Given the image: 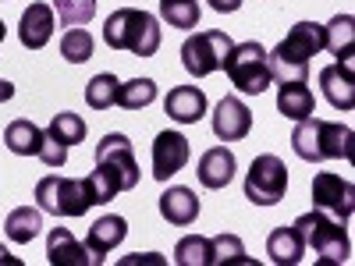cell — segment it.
<instances>
[{"mask_svg":"<svg viewBox=\"0 0 355 266\" xmlns=\"http://www.w3.org/2000/svg\"><path fill=\"white\" fill-rule=\"evenodd\" d=\"M277 110L288 121H306L316 114V96L306 82H277Z\"/></svg>","mask_w":355,"mask_h":266,"instance_id":"19","label":"cell"},{"mask_svg":"<svg viewBox=\"0 0 355 266\" xmlns=\"http://www.w3.org/2000/svg\"><path fill=\"white\" fill-rule=\"evenodd\" d=\"M313 210H323L338 220H348L355 213V185L341 174H331V170H320L313 177Z\"/></svg>","mask_w":355,"mask_h":266,"instance_id":"10","label":"cell"},{"mask_svg":"<svg viewBox=\"0 0 355 266\" xmlns=\"http://www.w3.org/2000/svg\"><path fill=\"white\" fill-rule=\"evenodd\" d=\"M231 36L220 33V28H206V33H192L182 43V64L192 78H206L224 68V57L231 50Z\"/></svg>","mask_w":355,"mask_h":266,"instance_id":"8","label":"cell"},{"mask_svg":"<svg viewBox=\"0 0 355 266\" xmlns=\"http://www.w3.org/2000/svg\"><path fill=\"white\" fill-rule=\"evenodd\" d=\"M46 135L57 139V142H64V145H75V142L85 139V121H82L78 114H71V110H61V114H53Z\"/></svg>","mask_w":355,"mask_h":266,"instance_id":"29","label":"cell"},{"mask_svg":"<svg viewBox=\"0 0 355 266\" xmlns=\"http://www.w3.org/2000/svg\"><path fill=\"white\" fill-rule=\"evenodd\" d=\"M160 18L171 21V28H196L199 0H160Z\"/></svg>","mask_w":355,"mask_h":266,"instance_id":"27","label":"cell"},{"mask_svg":"<svg viewBox=\"0 0 355 266\" xmlns=\"http://www.w3.org/2000/svg\"><path fill=\"white\" fill-rule=\"evenodd\" d=\"M61 57L71 64H85L93 57V36H89V28H68L61 36Z\"/></svg>","mask_w":355,"mask_h":266,"instance_id":"31","label":"cell"},{"mask_svg":"<svg viewBox=\"0 0 355 266\" xmlns=\"http://www.w3.org/2000/svg\"><path fill=\"white\" fill-rule=\"evenodd\" d=\"M40 160H43L46 167H57V170H61V167L68 163V145L46 135V139H43V145H40Z\"/></svg>","mask_w":355,"mask_h":266,"instance_id":"33","label":"cell"},{"mask_svg":"<svg viewBox=\"0 0 355 266\" xmlns=\"http://www.w3.org/2000/svg\"><path fill=\"white\" fill-rule=\"evenodd\" d=\"M231 85L239 89V93H249V96H259L270 89L274 75H270V57H266L263 43L256 39H245V43H234L224 57V68Z\"/></svg>","mask_w":355,"mask_h":266,"instance_id":"5","label":"cell"},{"mask_svg":"<svg viewBox=\"0 0 355 266\" xmlns=\"http://www.w3.org/2000/svg\"><path fill=\"white\" fill-rule=\"evenodd\" d=\"M46 259L53 266H85V263H93L89 259V249L75 238L68 227H53L46 234Z\"/></svg>","mask_w":355,"mask_h":266,"instance_id":"20","label":"cell"},{"mask_svg":"<svg viewBox=\"0 0 355 266\" xmlns=\"http://www.w3.org/2000/svg\"><path fill=\"white\" fill-rule=\"evenodd\" d=\"M320 89L334 110H352L355 107V64L352 61H334L320 71Z\"/></svg>","mask_w":355,"mask_h":266,"instance_id":"13","label":"cell"},{"mask_svg":"<svg viewBox=\"0 0 355 266\" xmlns=\"http://www.w3.org/2000/svg\"><path fill=\"white\" fill-rule=\"evenodd\" d=\"M53 11L64 25H89L96 15V0H53Z\"/></svg>","mask_w":355,"mask_h":266,"instance_id":"32","label":"cell"},{"mask_svg":"<svg viewBox=\"0 0 355 266\" xmlns=\"http://www.w3.org/2000/svg\"><path fill=\"white\" fill-rule=\"evenodd\" d=\"M266 256H270L274 263H281V266L302 263V256H306V242H302L299 227H295V224H288V227H274L270 234H266Z\"/></svg>","mask_w":355,"mask_h":266,"instance_id":"21","label":"cell"},{"mask_svg":"<svg viewBox=\"0 0 355 266\" xmlns=\"http://www.w3.org/2000/svg\"><path fill=\"white\" fill-rule=\"evenodd\" d=\"M4 36H8V28H4V21H0V43H4Z\"/></svg>","mask_w":355,"mask_h":266,"instance_id":"37","label":"cell"},{"mask_svg":"<svg viewBox=\"0 0 355 266\" xmlns=\"http://www.w3.org/2000/svg\"><path fill=\"white\" fill-rule=\"evenodd\" d=\"M53 28H57V21H53V8L43 4V0H36V4H28V8L21 11L18 39H21L25 50H43V46L50 43V36H53Z\"/></svg>","mask_w":355,"mask_h":266,"instance_id":"14","label":"cell"},{"mask_svg":"<svg viewBox=\"0 0 355 266\" xmlns=\"http://www.w3.org/2000/svg\"><path fill=\"white\" fill-rule=\"evenodd\" d=\"M291 150L299 160L323 163V160H352L355 153V132L341 121H323V117H306L295 121Z\"/></svg>","mask_w":355,"mask_h":266,"instance_id":"2","label":"cell"},{"mask_svg":"<svg viewBox=\"0 0 355 266\" xmlns=\"http://www.w3.org/2000/svg\"><path fill=\"white\" fill-rule=\"evenodd\" d=\"M43 139H46V132L36 128L28 117H18V121H11L4 128V145H8L15 157H40Z\"/></svg>","mask_w":355,"mask_h":266,"instance_id":"22","label":"cell"},{"mask_svg":"<svg viewBox=\"0 0 355 266\" xmlns=\"http://www.w3.org/2000/svg\"><path fill=\"white\" fill-rule=\"evenodd\" d=\"M288 192V167L281 157L274 153H263L249 163L245 174V199L252 206H277Z\"/></svg>","mask_w":355,"mask_h":266,"instance_id":"9","label":"cell"},{"mask_svg":"<svg viewBox=\"0 0 355 266\" xmlns=\"http://www.w3.org/2000/svg\"><path fill=\"white\" fill-rule=\"evenodd\" d=\"M210 8H214L217 15H231V11L242 8V0H210Z\"/></svg>","mask_w":355,"mask_h":266,"instance_id":"34","label":"cell"},{"mask_svg":"<svg viewBox=\"0 0 355 266\" xmlns=\"http://www.w3.org/2000/svg\"><path fill=\"white\" fill-rule=\"evenodd\" d=\"M234 170H239V160H234V153L227 150V145H214V150H206L196 163V177L202 188H227Z\"/></svg>","mask_w":355,"mask_h":266,"instance_id":"15","label":"cell"},{"mask_svg":"<svg viewBox=\"0 0 355 266\" xmlns=\"http://www.w3.org/2000/svg\"><path fill=\"white\" fill-rule=\"evenodd\" d=\"M103 43L110 50H128L135 57H153L160 50V21L150 11L117 8L103 21Z\"/></svg>","mask_w":355,"mask_h":266,"instance_id":"4","label":"cell"},{"mask_svg":"<svg viewBox=\"0 0 355 266\" xmlns=\"http://www.w3.org/2000/svg\"><path fill=\"white\" fill-rule=\"evenodd\" d=\"M117 85H121V82H117L110 71L93 75V78H89V85H85V103L93 107V110H107V107H114Z\"/></svg>","mask_w":355,"mask_h":266,"instance_id":"30","label":"cell"},{"mask_svg":"<svg viewBox=\"0 0 355 266\" xmlns=\"http://www.w3.org/2000/svg\"><path fill=\"white\" fill-rule=\"evenodd\" d=\"M36 202L43 213L53 217H82L93 202L89 177H64V174H46L36 181Z\"/></svg>","mask_w":355,"mask_h":266,"instance_id":"6","label":"cell"},{"mask_svg":"<svg viewBox=\"0 0 355 266\" xmlns=\"http://www.w3.org/2000/svg\"><path fill=\"white\" fill-rule=\"evenodd\" d=\"M224 263H252L245 256V245L239 234H217V238H210V266H224Z\"/></svg>","mask_w":355,"mask_h":266,"instance_id":"26","label":"cell"},{"mask_svg":"<svg viewBox=\"0 0 355 266\" xmlns=\"http://www.w3.org/2000/svg\"><path fill=\"white\" fill-rule=\"evenodd\" d=\"M252 132V110L239 96H224L214 110V135L220 142H242Z\"/></svg>","mask_w":355,"mask_h":266,"instance_id":"12","label":"cell"},{"mask_svg":"<svg viewBox=\"0 0 355 266\" xmlns=\"http://www.w3.org/2000/svg\"><path fill=\"white\" fill-rule=\"evenodd\" d=\"M125 234H128V224L125 217H100L93 227H89L85 234V249H89V259L93 263H103L117 245L125 242Z\"/></svg>","mask_w":355,"mask_h":266,"instance_id":"17","label":"cell"},{"mask_svg":"<svg viewBox=\"0 0 355 266\" xmlns=\"http://www.w3.org/2000/svg\"><path fill=\"white\" fill-rule=\"evenodd\" d=\"M352 46H355V18L334 15L323 25V50H331L338 61H352Z\"/></svg>","mask_w":355,"mask_h":266,"instance_id":"23","label":"cell"},{"mask_svg":"<svg viewBox=\"0 0 355 266\" xmlns=\"http://www.w3.org/2000/svg\"><path fill=\"white\" fill-rule=\"evenodd\" d=\"M160 217H164L167 224H174V227L196 224V217H199V199H196V192L185 188V185L167 188V192L160 195Z\"/></svg>","mask_w":355,"mask_h":266,"instance_id":"18","label":"cell"},{"mask_svg":"<svg viewBox=\"0 0 355 266\" xmlns=\"http://www.w3.org/2000/svg\"><path fill=\"white\" fill-rule=\"evenodd\" d=\"M157 100V82L153 78H132V82H121L117 85V96L114 103L125 107V110H142Z\"/></svg>","mask_w":355,"mask_h":266,"instance_id":"25","label":"cell"},{"mask_svg":"<svg viewBox=\"0 0 355 266\" xmlns=\"http://www.w3.org/2000/svg\"><path fill=\"white\" fill-rule=\"evenodd\" d=\"M323 50V25L316 21H299L288 28V36L266 53L270 57V75L277 82H306L309 61Z\"/></svg>","mask_w":355,"mask_h":266,"instance_id":"3","label":"cell"},{"mask_svg":"<svg viewBox=\"0 0 355 266\" xmlns=\"http://www.w3.org/2000/svg\"><path fill=\"white\" fill-rule=\"evenodd\" d=\"M139 185V160L128 135L110 132L96 145V170L89 174V188H93V202L103 206L117 192H132Z\"/></svg>","mask_w":355,"mask_h":266,"instance_id":"1","label":"cell"},{"mask_svg":"<svg viewBox=\"0 0 355 266\" xmlns=\"http://www.w3.org/2000/svg\"><path fill=\"white\" fill-rule=\"evenodd\" d=\"M192 157V145L182 132H160L153 139V177L157 181H171V177L182 170Z\"/></svg>","mask_w":355,"mask_h":266,"instance_id":"11","label":"cell"},{"mask_svg":"<svg viewBox=\"0 0 355 266\" xmlns=\"http://www.w3.org/2000/svg\"><path fill=\"white\" fill-rule=\"evenodd\" d=\"M0 263H8V266H21V259H18V256H11L4 245H0Z\"/></svg>","mask_w":355,"mask_h":266,"instance_id":"36","label":"cell"},{"mask_svg":"<svg viewBox=\"0 0 355 266\" xmlns=\"http://www.w3.org/2000/svg\"><path fill=\"white\" fill-rule=\"evenodd\" d=\"M15 96V85L11 82H4V78H0V103H8Z\"/></svg>","mask_w":355,"mask_h":266,"instance_id":"35","label":"cell"},{"mask_svg":"<svg viewBox=\"0 0 355 266\" xmlns=\"http://www.w3.org/2000/svg\"><path fill=\"white\" fill-rule=\"evenodd\" d=\"M164 110L178 125H199V117L206 114V93L199 85H174L164 100Z\"/></svg>","mask_w":355,"mask_h":266,"instance_id":"16","label":"cell"},{"mask_svg":"<svg viewBox=\"0 0 355 266\" xmlns=\"http://www.w3.org/2000/svg\"><path fill=\"white\" fill-rule=\"evenodd\" d=\"M174 263L178 266H210V238L189 234L174 245Z\"/></svg>","mask_w":355,"mask_h":266,"instance_id":"28","label":"cell"},{"mask_svg":"<svg viewBox=\"0 0 355 266\" xmlns=\"http://www.w3.org/2000/svg\"><path fill=\"white\" fill-rule=\"evenodd\" d=\"M4 231H8V238H11L15 245L36 242V238H40V231H43V210H28V206H18V210L8 213Z\"/></svg>","mask_w":355,"mask_h":266,"instance_id":"24","label":"cell"},{"mask_svg":"<svg viewBox=\"0 0 355 266\" xmlns=\"http://www.w3.org/2000/svg\"><path fill=\"white\" fill-rule=\"evenodd\" d=\"M295 227H299L306 249H313L323 263H348L352 242H348L345 220L323 213V210H313V213H302L299 220H295Z\"/></svg>","mask_w":355,"mask_h":266,"instance_id":"7","label":"cell"}]
</instances>
